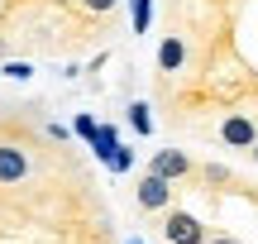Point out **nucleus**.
I'll return each instance as SVG.
<instances>
[{"label":"nucleus","mask_w":258,"mask_h":244,"mask_svg":"<svg viewBox=\"0 0 258 244\" xmlns=\"http://www.w3.org/2000/svg\"><path fill=\"white\" fill-rule=\"evenodd\" d=\"M163 239L167 244H206V225L196 216H186V211H163Z\"/></svg>","instance_id":"1"},{"label":"nucleus","mask_w":258,"mask_h":244,"mask_svg":"<svg viewBox=\"0 0 258 244\" xmlns=\"http://www.w3.org/2000/svg\"><path fill=\"white\" fill-rule=\"evenodd\" d=\"M134 197H139L144 211H167V206H172V182L158 177V172H144L139 187H134Z\"/></svg>","instance_id":"2"},{"label":"nucleus","mask_w":258,"mask_h":244,"mask_svg":"<svg viewBox=\"0 0 258 244\" xmlns=\"http://www.w3.org/2000/svg\"><path fill=\"white\" fill-rule=\"evenodd\" d=\"M148 172H158V177H167V182H182V177H191V172H196V163L186 158L182 149H158L153 163H148Z\"/></svg>","instance_id":"3"},{"label":"nucleus","mask_w":258,"mask_h":244,"mask_svg":"<svg viewBox=\"0 0 258 244\" xmlns=\"http://www.w3.org/2000/svg\"><path fill=\"white\" fill-rule=\"evenodd\" d=\"M29 177V153L19 144H0V187H15Z\"/></svg>","instance_id":"4"},{"label":"nucleus","mask_w":258,"mask_h":244,"mask_svg":"<svg viewBox=\"0 0 258 244\" xmlns=\"http://www.w3.org/2000/svg\"><path fill=\"white\" fill-rule=\"evenodd\" d=\"M220 139L230 144V149H253L258 130H253V120H244V115H230V120L220 125Z\"/></svg>","instance_id":"5"},{"label":"nucleus","mask_w":258,"mask_h":244,"mask_svg":"<svg viewBox=\"0 0 258 244\" xmlns=\"http://www.w3.org/2000/svg\"><path fill=\"white\" fill-rule=\"evenodd\" d=\"M182 63H186L182 34H167L163 43H158V72H182Z\"/></svg>","instance_id":"6"},{"label":"nucleus","mask_w":258,"mask_h":244,"mask_svg":"<svg viewBox=\"0 0 258 244\" xmlns=\"http://www.w3.org/2000/svg\"><path fill=\"white\" fill-rule=\"evenodd\" d=\"M120 149V130H115V125H96V134H91V153L101 163H110V153Z\"/></svg>","instance_id":"7"},{"label":"nucleus","mask_w":258,"mask_h":244,"mask_svg":"<svg viewBox=\"0 0 258 244\" xmlns=\"http://www.w3.org/2000/svg\"><path fill=\"white\" fill-rule=\"evenodd\" d=\"M129 125H134V134H153V105L148 101H129Z\"/></svg>","instance_id":"8"},{"label":"nucleus","mask_w":258,"mask_h":244,"mask_svg":"<svg viewBox=\"0 0 258 244\" xmlns=\"http://www.w3.org/2000/svg\"><path fill=\"white\" fill-rule=\"evenodd\" d=\"M129 19H134V34H148V24H153V0H129Z\"/></svg>","instance_id":"9"},{"label":"nucleus","mask_w":258,"mask_h":244,"mask_svg":"<svg viewBox=\"0 0 258 244\" xmlns=\"http://www.w3.org/2000/svg\"><path fill=\"white\" fill-rule=\"evenodd\" d=\"M0 77H10V82H29V77H34V63H5Z\"/></svg>","instance_id":"10"},{"label":"nucleus","mask_w":258,"mask_h":244,"mask_svg":"<svg viewBox=\"0 0 258 244\" xmlns=\"http://www.w3.org/2000/svg\"><path fill=\"white\" fill-rule=\"evenodd\" d=\"M72 130H77V139H86V144H91V134H96V115H77V125H72Z\"/></svg>","instance_id":"11"},{"label":"nucleus","mask_w":258,"mask_h":244,"mask_svg":"<svg viewBox=\"0 0 258 244\" xmlns=\"http://www.w3.org/2000/svg\"><path fill=\"white\" fill-rule=\"evenodd\" d=\"M110 168L115 172H129V168H134V153H129V149H115L110 153Z\"/></svg>","instance_id":"12"},{"label":"nucleus","mask_w":258,"mask_h":244,"mask_svg":"<svg viewBox=\"0 0 258 244\" xmlns=\"http://www.w3.org/2000/svg\"><path fill=\"white\" fill-rule=\"evenodd\" d=\"M82 5H86V10H96V15H105V10H115L120 0H82Z\"/></svg>","instance_id":"13"},{"label":"nucleus","mask_w":258,"mask_h":244,"mask_svg":"<svg viewBox=\"0 0 258 244\" xmlns=\"http://www.w3.org/2000/svg\"><path fill=\"white\" fill-rule=\"evenodd\" d=\"M206 244H239V239H234V235H220V239H206Z\"/></svg>","instance_id":"14"},{"label":"nucleus","mask_w":258,"mask_h":244,"mask_svg":"<svg viewBox=\"0 0 258 244\" xmlns=\"http://www.w3.org/2000/svg\"><path fill=\"white\" fill-rule=\"evenodd\" d=\"M249 153H253V158H258V144H253V149H249Z\"/></svg>","instance_id":"15"},{"label":"nucleus","mask_w":258,"mask_h":244,"mask_svg":"<svg viewBox=\"0 0 258 244\" xmlns=\"http://www.w3.org/2000/svg\"><path fill=\"white\" fill-rule=\"evenodd\" d=\"M129 244H144V239H129Z\"/></svg>","instance_id":"16"}]
</instances>
